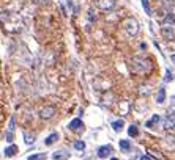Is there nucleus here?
<instances>
[{
	"label": "nucleus",
	"instance_id": "obj_1",
	"mask_svg": "<svg viewBox=\"0 0 175 160\" xmlns=\"http://www.w3.org/2000/svg\"><path fill=\"white\" fill-rule=\"evenodd\" d=\"M129 69H131L134 74H140V75H144V74H150V72H151L153 65H151L148 60H145V58L133 57V58L129 60Z\"/></svg>",
	"mask_w": 175,
	"mask_h": 160
},
{
	"label": "nucleus",
	"instance_id": "obj_2",
	"mask_svg": "<svg viewBox=\"0 0 175 160\" xmlns=\"http://www.w3.org/2000/svg\"><path fill=\"white\" fill-rule=\"evenodd\" d=\"M121 28L128 36H136L137 32H139V24H137V21L134 18H126L121 22Z\"/></svg>",
	"mask_w": 175,
	"mask_h": 160
},
{
	"label": "nucleus",
	"instance_id": "obj_3",
	"mask_svg": "<svg viewBox=\"0 0 175 160\" xmlns=\"http://www.w3.org/2000/svg\"><path fill=\"white\" fill-rule=\"evenodd\" d=\"M161 35L166 41H173L175 39V33H173V28L169 27V25H162L161 27Z\"/></svg>",
	"mask_w": 175,
	"mask_h": 160
},
{
	"label": "nucleus",
	"instance_id": "obj_4",
	"mask_svg": "<svg viewBox=\"0 0 175 160\" xmlns=\"http://www.w3.org/2000/svg\"><path fill=\"white\" fill-rule=\"evenodd\" d=\"M164 129H167V130H170V129H175V110H169V113H167V118H166V121H164Z\"/></svg>",
	"mask_w": 175,
	"mask_h": 160
},
{
	"label": "nucleus",
	"instance_id": "obj_5",
	"mask_svg": "<svg viewBox=\"0 0 175 160\" xmlns=\"http://www.w3.org/2000/svg\"><path fill=\"white\" fill-rule=\"evenodd\" d=\"M96 7L99 10H103V11H109V10H112L115 7V2H114V0H98Z\"/></svg>",
	"mask_w": 175,
	"mask_h": 160
},
{
	"label": "nucleus",
	"instance_id": "obj_6",
	"mask_svg": "<svg viewBox=\"0 0 175 160\" xmlns=\"http://www.w3.org/2000/svg\"><path fill=\"white\" fill-rule=\"evenodd\" d=\"M54 115H55V107H51V105L41 108V111H40V116H41L43 119H51Z\"/></svg>",
	"mask_w": 175,
	"mask_h": 160
},
{
	"label": "nucleus",
	"instance_id": "obj_7",
	"mask_svg": "<svg viewBox=\"0 0 175 160\" xmlns=\"http://www.w3.org/2000/svg\"><path fill=\"white\" fill-rule=\"evenodd\" d=\"M68 129H70V130H73V132H79V130H82V129H84V124H82V121H81L79 118H74L73 121H70Z\"/></svg>",
	"mask_w": 175,
	"mask_h": 160
},
{
	"label": "nucleus",
	"instance_id": "obj_8",
	"mask_svg": "<svg viewBox=\"0 0 175 160\" xmlns=\"http://www.w3.org/2000/svg\"><path fill=\"white\" fill-rule=\"evenodd\" d=\"M112 154V146L110 144H104L101 147H98V157L99 158H106Z\"/></svg>",
	"mask_w": 175,
	"mask_h": 160
},
{
	"label": "nucleus",
	"instance_id": "obj_9",
	"mask_svg": "<svg viewBox=\"0 0 175 160\" xmlns=\"http://www.w3.org/2000/svg\"><path fill=\"white\" fill-rule=\"evenodd\" d=\"M159 121H161V116H159V115H153V118H151L150 121H147V122H145V126H147L148 129H155L153 126H156Z\"/></svg>",
	"mask_w": 175,
	"mask_h": 160
},
{
	"label": "nucleus",
	"instance_id": "obj_10",
	"mask_svg": "<svg viewBox=\"0 0 175 160\" xmlns=\"http://www.w3.org/2000/svg\"><path fill=\"white\" fill-rule=\"evenodd\" d=\"M68 157H70V154L65 152V151H57V152H54V155H52L54 160H66Z\"/></svg>",
	"mask_w": 175,
	"mask_h": 160
},
{
	"label": "nucleus",
	"instance_id": "obj_11",
	"mask_svg": "<svg viewBox=\"0 0 175 160\" xmlns=\"http://www.w3.org/2000/svg\"><path fill=\"white\" fill-rule=\"evenodd\" d=\"M164 101H166V90H164V88H159L158 96H156V102H158V104H164Z\"/></svg>",
	"mask_w": 175,
	"mask_h": 160
},
{
	"label": "nucleus",
	"instance_id": "obj_12",
	"mask_svg": "<svg viewBox=\"0 0 175 160\" xmlns=\"http://www.w3.org/2000/svg\"><path fill=\"white\" fill-rule=\"evenodd\" d=\"M169 24H170V25L175 24V16H173L172 13H169V14L162 19V25H169Z\"/></svg>",
	"mask_w": 175,
	"mask_h": 160
},
{
	"label": "nucleus",
	"instance_id": "obj_13",
	"mask_svg": "<svg viewBox=\"0 0 175 160\" xmlns=\"http://www.w3.org/2000/svg\"><path fill=\"white\" fill-rule=\"evenodd\" d=\"M57 140H59V135H57V133H51V135H49V137L46 138L44 144H46V146H51V144H54V143H55Z\"/></svg>",
	"mask_w": 175,
	"mask_h": 160
},
{
	"label": "nucleus",
	"instance_id": "obj_14",
	"mask_svg": "<svg viewBox=\"0 0 175 160\" xmlns=\"http://www.w3.org/2000/svg\"><path fill=\"white\" fill-rule=\"evenodd\" d=\"M16 151H18V149H16V146H13V144H11V146L5 147V151H3V152H5V155H7V157H13V155L16 154Z\"/></svg>",
	"mask_w": 175,
	"mask_h": 160
},
{
	"label": "nucleus",
	"instance_id": "obj_15",
	"mask_svg": "<svg viewBox=\"0 0 175 160\" xmlns=\"http://www.w3.org/2000/svg\"><path fill=\"white\" fill-rule=\"evenodd\" d=\"M123 126H125L123 119H118V121H114V122H112V127H114V130H115V132L121 130V129H123Z\"/></svg>",
	"mask_w": 175,
	"mask_h": 160
},
{
	"label": "nucleus",
	"instance_id": "obj_16",
	"mask_svg": "<svg viewBox=\"0 0 175 160\" xmlns=\"http://www.w3.org/2000/svg\"><path fill=\"white\" fill-rule=\"evenodd\" d=\"M128 133H129V137H137V135H139V130H137V127H136L134 124H131V126L128 127Z\"/></svg>",
	"mask_w": 175,
	"mask_h": 160
},
{
	"label": "nucleus",
	"instance_id": "obj_17",
	"mask_svg": "<svg viewBox=\"0 0 175 160\" xmlns=\"http://www.w3.org/2000/svg\"><path fill=\"white\" fill-rule=\"evenodd\" d=\"M24 140H25V143H27V144H32V143L35 141V135H33V133L25 132V133H24Z\"/></svg>",
	"mask_w": 175,
	"mask_h": 160
},
{
	"label": "nucleus",
	"instance_id": "obj_18",
	"mask_svg": "<svg viewBox=\"0 0 175 160\" xmlns=\"http://www.w3.org/2000/svg\"><path fill=\"white\" fill-rule=\"evenodd\" d=\"M44 158H46V154H44V152H41V154H33V155L29 157V160H44Z\"/></svg>",
	"mask_w": 175,
	"mask_h": 160
},
{
	"label": "nucleus",
	"instance_id": "obj_19",
	"mask_svg": "<svg viewBox=\"0 0 175 160\" xmlns=\"http://www.w3.org/2000/svg\"><path fill=\"white\" fill-rule=\"evenodd\" d=\"M142 7H144L145 13H147L148 16H151V10H150V5H148V0H142Z\"/></svg>",
	"mask_w": 175,
	"mask_h": 160
},
{
	"label": "nucleus",
	"instance_id": "obj_20",
	"mask_svg": "<svg viewBox=\"0 0 175 160\" xmlns=\"http://www.w3.org/2000/svg\"><path fill=\"white\" fill-rule=\"evenodd\" d=\"M120 147H121L123 151H128V149H129V141H128V140H120Z\"/></svg>",
	"mask_w": 175,
	"mask_h": 160
},
{
	"label": "nucleus",
	"instance_id": "obj_21",
	"mask_svg": "<svg viewBox=\"0 0 175 160\" xmlns=\"http://www.w3.org/2000/svg\"><path fill=\"white\" fill-rule=\"evenodd\" d=\"M74 147H76L77 151H84V149H85V143L79 140V141H76V143H74Z\"/></svg>",
	"mask_w": 175,
	"mask_h": 160
},
{
	"label": "nucleus",
	"instance_id": "obj_22",
	"mask_svg": "<svg viewBox=\"0 0 175 160\" xmlns=\"http://www.w3.org/2000/svg\"><path fill=\"white\" fill-rule=\"evenodd\" d=\"M14 121H16L14 116H11V118H10V126H8V130H10V132H14Z\"/></svg>",
	"mask_w": 175,
	"mask_h": 160
},
{
	"label": "nucleus",
	"instance_id": "obj_23",
	"mask_svg": "<svg viewBox=\"0 0 175 160\" xmlns=\"http://www.w3.org/2000/svg\"><path fill=\"white\" fill-rule=\"evenodd\" d=\"M5 140H7L8 143H11V141H13V132H10V130H8V132L5 133Z\"/></svg>",
	"mask_w": 175,
	"mask_h": 160
},
{
	"label": "nucleus",
	"instance_id": "obj_24",
	"mask_svg": "<svg viewBox=\"0 0 175 160\" xmlns=\"http://www.w3.org/2000/svg\"><path fill=\"white\" fill-rule=\"evenodd\" d=\"M166 140H167V143H169V144H172V146L175 144V137H172V135H167V137H166Z\"/></svg>",
	"mask_w": 175,
	"mask_h": 160
},
{
	"label": "nucleus",
	"instance_id": "obj_25",
	"mask_svg": "<svg viewBox=\"0 0 175 160\" xmlns=\"http://www.w3.org/2000/svg\"><path fill=\"white\" fill-rule=\"evenodd\" d=\"M164 79H166V82H170V80H172V74H170L169 69L166 71V77H164Z\"/></svg>",
	"mask_w": 175,
	"mask_h": 160
},
{
	"label": "nucleus",
	"instance_id": "obj_26",
	"mask_svg": "<svg viewBox=\"0 0 175 160\" xmlns=\"http://www.w3.org/2000/svg\"><path fill=\"white\" fill-rule=\"evenodd\" d=\"M88 21H92V22L95 21V16H93V13H92V11H88Z\"/></svg>",
	"mask_w": 175,
	"mask_h": 160
},
{
	"label": "nucleus",
	"instance_id": "obj_27",
	"mask_svg": "<svg viewBox=\"0 0 175 160\" xmlns=\"http://www.w3.org/2000/svg\"><path fill=\"white\" fill-rule=\"evenodd\" d=\"M140 160H151V158H150L148 155H142V157H140Z\"/></svg>",
	"mask_w": 175,
	"mask_h": 160
},
{
	"label": "nucleus",
	"instance_id": "obj_28",
	"mask_svg": "<svg viewBox=\"0 0 175 160\" xmlns=\"http://www.w3.org/2000/svg\"><path fill=\"white\" fill-rule=\"evenodd\" d=\"M170 102H172V104H175V96H172V97H170Z\"/></svg>",
	"mask_w": 175,
	"mask_h": 160
},
{
	"label": "nucleus",
	"instance_id": "obj_29",
	"mask_svg": "<svg viewBox=\"0 0 175 160\" xmlns=\"http://www.w3.org/2000/svg\"><path fill=\"white\" fill-rule=\"evenodd\" d=\"M170 60H172V61L175 63V55H172V58H170Z\"/></svg>",
	"mask_w": 175,
	"mask_h": 160
},
{
	"label": "nucleus",
	"instance_id": "obj_30",
	"mask_svg": "<svg viewBox=\"0 0 175 160\" xmlns=\"http://www.w3.org/2000/svg\"><path fill=\"white\" fill-rule=\"evenodd\" d=\"M110 160H118V158H115V157H114V158H110Z\"/></svg>",
	"mask_w": 175,
	"mask_h": 160
}]
</instances>
